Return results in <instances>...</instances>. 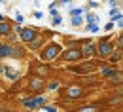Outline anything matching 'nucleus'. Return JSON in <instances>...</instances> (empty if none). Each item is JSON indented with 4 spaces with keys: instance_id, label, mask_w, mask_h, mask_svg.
<instances>
[{
    "instance_id": "f257e3e1",
    "label": "nucleus",
    "mask_w": 123,
    "mask_h": 112,
    "mask_svg": "<svg viewBox=\"0 0 123 112\" xmlns=\"http://www.w3.org/2000/svg\"><path fill=\"white\" fill-rule=\"evenodd\" d=\"M62 53V48L59 44H55V42H51V44H47L44 51H42V59H46V61H55L57 57H61Z\"/></svg>"
},
{
    "instance_id": "f03ea898",
    "label": "nucleus",
    "mask_w": 123,
    "mask_h": 112,
    "mask_svg": "<svg viewBox=\"0 0 123 112\" xmlns=\"http://www.w3.org/2000/svg\"><path fill=\"white\" fill-rule=\"evenodd\" d=\"M61 59L62 61H80V59H83V51L81 48H68L61 53Z\"/></svg>"
},
{
    "instance_id": "7ed1b4c3",
    "label": "nucleus",
    "mask_w": 123,
    "mask_h": 112,
    "mask_svg": "<svg viewBox=\"0 0 123 112\" xmlns=\"http://www.w3.org/2000/svg\"><path fill=\"white\" fill-rule=\"evenodd\" d=\"M114 44L108 40V38H102L100 42H98V46H97V53L100 55V57H110L112 53H114Z\"/></svg>"
},
{
    "instance_id": "20e7f679",
    "label": "nucleus",
    "mask_w": 123,
    "mask_h": 112,
    "mask_svg": "<svg viewBox=\"0 0 123 112\" xmlns=\"http://www.w3.org/2000/svg\"><path fill=\"white\" fill-rule=\"evenodd\" d=\"M64 95L68 97V99H81V97L85 95V91H83V87H80V86H70V87L64 89Z\"/></svg>"
},
{
    "instance_id": "39448f33",
    "label": "nucleus",
    "mask_w": 123,
    "mask_h": 112,
    "mask_svg": "<svg viewBox=\"0 0 123 112\" xmlns=\"http://www.w3.org/2000/svg\"><path fill=\"white\" fill-rule=\"evenodd\" d=\"M23 105L27 108H38V106H44L46 105V99L44 97H32V99H23Z\"/></svg>"
},
{
    "instance_id": "423d86ee",
    "label": "nucleus",
    "mask_w": 123,
    "mask_h": 112,
    "mask_svg": "<svg viewBox=\"0 0 123 112\" xmlns=\"http://www.w3.org/2000/svg\"><path fill=\"white\" fill-rule=\"evenodd\" d=\"M81 51H83V57H93V55L97 53V46H95L93 42H85V44L81 46Z\"/></svg>"
},
{
    "instance_id": "0eeeda50",
    "label": "nucleus",
    "mask_w": 123,
    "mask_h": 112,
    "mask_svg": "<svg viewBox=\"0 0 123 112\" xmlns=\"http://www.w3.org/2000/svg\"><path fill=\"white\" fill-rule=\"evenodd\" d=\"M19 34H21V40H25V42H31L36 38V31L34 29H19Z\"/></svg>"
},
{
    "instance_id": "6e6552de",
    "label": "nucleus",
    "mask_w": 123,
    "mask_h": 112,
    "mask_svg": "<svg viewBox=\"0 0 123 112\" xmlns=\"http://www.w3.org/2000/svg\"><path fill=\"white\" fill-rule=\"evenodd\" d=\"M44 80H42V76H36V78H32L31 80V89L32 91H42L44 89Z\"/></svg>"
},
{
    "instance_id": "1a4fd4ad",
    "label": "nucleus",
    "mask_w": 123,
    "mask_h": 112,
    "mask_svg": "<svg viewBox=\"0 0 123 112\" xmlns=\"http://www.w3.org/2000/svg\"><path fill=\"white\" fill-rule=\"evenodd\" d=\"M34 65H36V66H34V68H36V74H38V76H42V78L47 76V74L51 72V68H49L47 65H40V63H34Z\"/></svg>"
},
{
    "instance_id": "9d476101",
    "label": "nucleus",
    "mask_w": 123,
    "mask_h": 112,
    "mask_svg": "<svg viewBox=\"0 0 123 112\" xmlns=\"http://www.w3.org/2000/svg\"><path fill=\"white\" fill-rule=\"evenodd\" d=\"M110 17H112V21H119V19H123L121 12L117 10V6H112V10H110Z\"/></svg>"
},
{
    "instance_id": "9b49d317",
    "label": "nucleus",
    "mask_w": 123,
    "mask_h": 112,
    "mask_svg": "<svg viewBox=\"0 0 123 112\" xmlns=\"http://www.w3.org/2000/svg\"><path fill=\"white\" fill-rule=\"evenodd\" d=\"M121 55H123V49H119V48H117V51L114 49V53L110 55V61H112V63H117V61L121 59Z\"/></svg>"
},
{
    "instance_id": "f8f14e48",
    "label": "nucleus",
    "mask_w": 123,
    "mask_h": 112,
    "mask_svg": "<svg viewBox=\"0 0 123 112\" xmlns=\"http://www.w3.org/2000/svg\"><path fill=\"white\" fill-rule=\"evenodd\" d=\"M10 55H13L10 46H0V57H10Z\"/></svg>"
},
{
    "instance_id": "ddd939ff",
    "label": "nucleus",
    "mask_w": 123,
    "mask_h": 112,
    "mask_svg": "<svg viewBox=\"0 0 123 112\" xmlns=\"http://www.w3.org/2000/svg\"><path fill=\"white\" fill-rule=\"evenodd\" d=\"M29 44H31V49H38L40 46H42V38H40V36H36V38H34V40H31Z\"/></svg>"
},
{
    "instance_id": "4468645a",
    "label": "nucleus",
    "mask_w": 123,
    "mask_h": 112,
    "mask_svg": "<svg viewBox=\"0 0 123 112\" xmlns=\"http://www.w3.org/2000/svg\"><path fill=\"white\" fill-rule=\"evenodd\" d=\"M8 32H10V25L4 23V21H0V34H8Z\"/></svg>"
},
{
    "instance_id": "2eb2a0df",
    "label": "nucleus",
    "mask_w": 123,
    "mask_h": 112,
    "mask_svg": "<svg viewBox=\"0 0 123 112\" xmlns=\"http://www.w3.org/2000/svg\"><path fill=\"white\" fill-rule=\"evenodd\" d=\"M72 27H80L81 25V15H72Z\"/></svg>"
},
{
    "instance_id": "dca6fc26",
    "label": "nucleus",
    "mask_w": 123,
    "mask_h": 112,
    "mask_svg": "<svg viewBox=\"0 0 123 112\" xmlns=\"http://www.w3.org/2000/svg\"><path fill=\"white\" fill-rule=\"evenodd\" d=\"M83 8H74V10H70V15H83Z\"/></svg>"
},
{
    "instance_id": "f3484780",
    "label": "nucleus",
    "mask_w": 123,
    "mask_h": 112,
    "mask_svg": "<svg viewBox=\"0 0 123 112\" xmlns=\"http://www.w3.org/2000/svg\"><path fill=\"white\" fill-rule=\"evenodd\" d=\"M62 23V17L59 15V13H57V15H53V25H55V27H57V25H61Z\"/></svg>"
},
{
    "instance_id": "a211bd4d",
    "label": "nucleus",
    "mask_w": 123,
    "mask_h": 112,
    "mask_svg": "<svg viewBox=\"0 0 123 112\" xmlns=\"http://www.w3.org/2000/svg\"><path fill=\"white\" fill-rule=\"evenodd\" d=\"M97 19H98V17L95 15V13H87V23H95Z\"/></svg>"
},
{
    "instance_id": "6ab92c4d",
    "label": "nucleus",
    "mask_w": 123,
    "mask_h": 112,
    "mask_svg": "<svg viewBox=\"0 0 123 112\" xmlns=\"http://www.w3.org/2000/svg\"><path fill=\"white\" fill-rule=\"evenodd\" d=\"M6 74H8L10 78H17V72H13L12 68H6Z\"/></svg>"
},
{
    "instance_id": "aec40b11",
    "label": "nucleus",
    "mask_w": 123,
    "mask_h": 112,
    "mask_svg": "<svg viewBox=\"0 0 123 112\" xmlns=\"http://www.w3.org/2000/svg\"><path fill=\"white\" fill-rule=\"evenodd\" d=\"M47 87H49V89H57V87H59V82H49Z\"/></svg>"
},
{
    "instance_id": "412c9836",
    "label": "nucleus",
    "mask_w": 123,
    "mask_h": 112,
    "mask_svg": "<svg viewBox=\"0 0 123 112\" xmlns=\"http://www.w3.org/2000/svg\"><path fill=\"white\" fill-rule=\"evenodd\" d=\"M117 48L123 49V34H119V36H117Z\"/></svg>"
},
{
    "instance_id": "4be33fe9",
    "label": "nucleus",
    "mask_w": 123,
    "mask_h": 112,
    "mask_svg": "<svg viewBox=\"0 0 123 112\" xmlns=\"http://www.w3.org/2000/svg\"><path fill=\"white\" fill-rule=\"evenodd\" d=\"M87 29H89L91 32H97V31H98V27H97L95 23H89V27H87Z\"/></svg>"
},
{
    "instance_id": "5701e85b",
    "label": "nucleus",
    "mask_w": 123,
    "mask_h": 112,
    "mask_svg": "<svg viewBox=\"0 0 123 112\" xmlns=\"http://www.w3.org/2000/svg\"><path fill=\"white\" fill-rule=\"evenodd\" d=\"M112 29H114V21H110V23H108L106 27H104V31H106V32H110Z\"/></svg>"
},
{
    "instance_id": "b1692460",
    "label": "nucleus",
    "mask_w": 123,
    "mask_h": 112,
    "mask_svg": "<svg viewBox=\"0 0 123 112\" xmlns=\"http://www.w3.org/2000/svg\"><path fill=\"white\" fill-rule=\"evenodd\" d=\"M42 110H46V112H53V110H57V108H55V106H46V105H44V106H42Z\"/></svg>"
},
{
    "instance_id": "393cba45",
    "label": "nucleus",
    "mask_w": 123,
    "mask_h": 112,
    "mask_svg": "<svg viewBox=\"0 0 123 112\" xmlns=\"http://www.w3.org/2000/svg\"><path fill=\"white\" fill-rule=\"evenodd\" d=\"M15 21H17V23H23V15H21V13H17V15H15Z\"/></svg>"
},
{
    "instance_id": "a878e982",
    "label": "nucleus",
    "mask_w": 123,
    "mask_h": 112,
    "mask_svg": "<svg viewBox=\"0 0 123 112\" xmlns=\"http://www.w3.org/2000/svg\"><path fill=\"white\" fill-rule=\"evenodd\" d=\"M97 6H98V4H97L95 0H91V2H89V8H97Z\"/></svg>"
},
{
    "instance_id": "bb28decb",
    "label": "nucleus",
    "mask_w": 123,
    "mask_h": 112,
    "mask_svg": "<svg viewBox=\"0 0 123 112\" xmlns=\"http://www.w3.org/2000/svg\"><path fill=\"white\" fill-rule=\"evenodd\" d=\"M34 17L36 19H42V12H34Z\"/></svg>"
},
{
    "instance_id": "cd10ccee",
    "label": "nucleus",
    "mask_w": 123,
    "mask_h": 112,
    "mask_svg": "<svg viewBox=\"0 0 123 112\" xmlns=\"http://www.w3.org/2000/svg\"><path fill=\"white\" fill-rule=\"evenodd\" d=\"M61 4H72V0H61Z\"/></svg>"
}]
</instances>
